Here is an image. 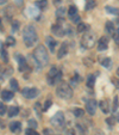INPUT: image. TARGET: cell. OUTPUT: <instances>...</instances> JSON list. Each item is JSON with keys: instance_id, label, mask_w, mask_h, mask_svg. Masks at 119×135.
<instances>
[{"instance_id": "cell-42", "label": "cell", "mask_w": 119, "mask_h": 135, "mask_svg": "<svg viewBox=\"0 0 119 135\" xmlns=\"http://www.w3.org/2000/svg\"><path fill=\"white\" fill-rule=\"evenodd\" d=\"M79 81H80V78H79L77 74H75V76L73 78V83H74V84H77Z\"/></svg>"}, {"instance_id": "cell-47", "label": "cell", "mask_w": 119, "mask_h": 135, "mask_svg": "<svg viewBox=\"0 0 119 135\" xmlns=\"http://www.w3.org/2000/svg\"><path fill=\"white\" fill-rule=\"evenodd\" d=\"M116 121H119V114L116 115Z\"/></svg>"}, {"instance_id": "cell-2", "label": "cell", "mask_w": 119, "mask_h": 135, "mask_svg": "<svg viewBox=\"0 0 119 135\" xmlns=\"http://www.w3.org/2000/svg\"><path fill=\"white\" fill-rule=\"evenodd\" d=\"M23 40H24V43H25L26 47H32L33 44L38 41L37 31H36V28L32 24H28V25L24 28Z\"/></svg>"}, {"instance_id": "cell-23", "label": "cell", "mask_w": 119, "mask_h": 135, "mask_svg": "<svg viewBox=\"0 0 119 135\" xmlns=\"http://www.w3.org/2000/svg\"><path fill=\"white\" fill-rule=\"evenodd\" d=\"M46 42H48V44H49V49H50L51 51L55 50V47H56V44H57L55 40H53L51 37H48L46 38Z\"/></svg>"}, {"instance_id": "cell-44", "label": "cell", "mask_w": 119, "mask_h": 135, "mask_svg": "<svg viewBox=\"0 0 119 135\" xmlns=\"http://www.w3.org/2000/svg\"><path fill=\"white\" fill-rule=\"evenodd\" d=\"M23 3H24V0H14V4L17 6H22L23 5Z\"/></svg>"}, {"instance_id": "cell-14", "label": "cell", "mask_w": 119, "mask_h": 135, "mask_svg": "<svg viewBox=\"0 0 119 135\" xmlns=\"http://www.w3.org/2000/svg\"><path fill=\"white\" fill-rule=\"evenodd\" d=\"M67 53H68V44L63 43L61 46V48H60V50H58V53H57V57H58V59H62V57H63Z\"/></svg>"}, {"instance_id": "cell-25", "label": "cell", "mask_w": 119, "mask_h": 135, "mask_svg": "<svg viewBox=\"0 0 119 135\" xmlns=\"http://www.w3.org/2000/svg\"><path fill=\"white\" fill-rule=\"evenodd\" d=\"M106 31L108 33H111V35H113V32H114V24L112 23V22H107V23H106Z\"/></svg>"}, {"instance_id": "cell-48", "label": "cell", "mask_w": 119, "mask_h": 135, "mask_svg": "<svg viewBox=\"0 0 119 135\" xmlns=\"http://www.w3.org/2000/svg\"><path fill=\"white\" fill-rule=\"evenodd\" d=\"M55 4L56 5H58V4H60V0H55Z\"/></svg>"}, {"instance_id": "cell-8", "label": "cell", "mask_w": 119, "mask_h": 135, "mask_svg": "<svg viewBox=\"0 0 119 135\" xmlns=\"http://www.w3.org/2000/svg\"><path fill=\"white\" fill-rule=\"evenodd\" d=\"M51 32L54 33V35H56L57 37H62V36H64V29L63 26H62V24H54L53 26H51Z\"/></svg>"}, {"instance_id": "cell-4", "label": "cell", "mask_w": 119, "mask_h": 135, "mask_svg": "<svg viewBox=\"0 0 119 135\" xmlns=\"http://www.w3.org/2000/svg\"><path fill=\"white\" fill-rule=\"evenodd\" d=\"M95 40H96L95 33L92 32V31L89 30V31H87L84 36H82V38H81V46L84 47L85 49H91L92 47L95 44Z\"/></svg>"}, {"instance_id": "cell-5", "label": "cell", "mask_w": 119, "mask_h": 135, "mask_svg": "<svg viewBox=\"0 0 119 135\" xmlns=\"http://www.w3.org/2000/svg\"><path fill=\"white\" fill-rule=\"evenodd\" d=\"M62 78V72L60 71V69L57 68L56 66H53L51 67V69L49 71L48 73V83L50 85H54L55 83L60 81Z\"/></svg>"}, {"instance_id": "cell-34", "label": "cell", "mask_w": 119, "mask_h": 135, "mask_svg": "<svg viewBox=\"0 0 119 135\" xmlns=\"http://www.w3.org/2000/svg\"><path fill=\"white\" fill-rule=\"evenodd\" d=\"M19 26H20V23H19L18 21L13 22V23H12V31H13V32H17V31L19 30Z\"/></svg>"}, {"instance_id": "cell-15", "label": "cell", "mask_w": 119, "mask_h": 135, "mask_svg": "<svg viewBox=\"0 0 119 135\" xmlns=\"http://www.w3.org/2000/svg\"><path fill=\"white\" fill-rule=\"evenodd\" d=\"M10 129L12 133H18V132H20L22 129V124L20 122H18V121H15V122H12L10 124Z\"/></svg>"}, {"instance_id": "cell-43", "label": "cell", "mask_w": 119, "mask_h": 135, "mask_svg": "<svg viewBox=\"0 0 119 135\" xmlns=\"http://www.w3.org/2000/svg\"><path fill=\"white\" fill-rule=\"evenodd\" d=\"M44 135H54L51 129H44Z\"/></svg>"}, {"instance_id": "cell-19", "label": "cell", "mask_w": 119, "mask_h": 135, "mask_svg": "<svg viewBox=\"0 0 119 135\" xmlns=\"http://www.w3.org/2000/svg\"><path fill=\"white\" fill-rule=\"evenodd\" d=\"M105 10H106V12L110 13V15L119 16V8H117V7H113V6H106Z\"/></svg>"}, {"instance_id": "cell-45", "label": "cell", "mask_w": 119, "mask_h": 135, "mask_svg": "<svg viewBox=\"0 0 119 135\" xmlns=\"http://www.w3.org/2000/svg\"><path fill=\"white\" fill-rule=\"evenodd\" d=\"M112 81L114 83V84H116V86H117V89H119V81L118 80L116 79V78H113V79H112Z\"/></svg>"}, {"instance_id": "cell-39", "label": "cell", "mask_w": 119, "mask_h": 135, "mask_svg": "<svg viewBox=\"0 0 119 135\" xmlns=\"http://www.w3.org/2000/svg\"><path fill=\"white\" fill-rule=\"evenodd\" d=\"M29 126H30V128H32V129H36V128L38 127L37 122H36L35 120H29Z\"/></svg>"}, {"instance_id": "cell-31", "label": "cell", "mask_w": 119, "mask_h": 135, "mask_svg": "<svg viewBox=\"0 0 119 135\" xmlns=\"http://www.w3.org/2000/svg\"><path fill=\"white\" fill-rule=\"evenodd\" d=\"M68 13H69V16H74V15H76L77 13V8H76V6H69V8H68Z\"/></svg>"}, {"instance_id": "cell-32", "label": "cell", "mask_w": 119, "mask_h": 135, "mask_svg": "<svg viewBox=\"0 0 119 135\" xmlns=\"http://www.w3.org/2000/svg\"><path fill=\"white\" fill-rule=\"evenodd\" d=\"M15 44V41H14V38L13 37H11V36H8L7 37V40H6V46H8V47H13Z\"/></svg>"}, {"instance_id": "cell-11", "label": "cell", "mask_w": 119, "mask_h": 135, "mask_svg": "<svg viewBox=\"0 0 119 135\" xmlns=\"http://www.w3.org/2000/svg\"><path fill=\"white\" fill-rule=\"evenodd\" d=\"M15 60H17L18 65H19V71H25L28 68L26 66V60L22 54H15Z\"/></svg>"}, {"instance_id": "cell-10", "label": "cell", "mask_w": 119, "mask_h": 135, "mask_svg": "<svg viewBox=\"0 0 119 135\" xmlns=\"http://www.w3.org/2000/svg\"><path fill=\"white\" fill-rule=\"evenodd\" d=\"M107 48H108V38L102 36V37H100V40H99V42H98V50L105 51Z\"/></svg>"}, {"instance_id": "cell-6", "label": "cell", "mask_w": 119, "mask_h": 135, "mask_svg": "<svg viewBox=\"0 0 119 135\" xmlns=\"http://www.w3.org/2000/svg\"><path fill=\"white\" fill-rule=\"evenodd\" d=\"M51 124L55 126V127L60 128L64 124V115L62 111H57L51 118Z\"/></svg>"}, {"instance_id": "cell-49", "label": "cell", "mask_w": 119, "mask_h": 135, "mask_svg": "<svg viewBox=\"0 0 119 135\" xmlns=\"http://www.w3.org/2000/svg\"><path fill=\"white\" fill-rule=\"evenodd\" d=\"M117 74H118V75H119V68L117 69Z\"/></svg>"}, {"instance_id": "cell-38", "label": "cell", "mask_w": 119, "mask_h": 135, "mask_svg": "<svg viewBox=\"0 0 119 135\" xmlns=\"http://www.w3.org/2000/svg\"><path fill=\"white\" fill-rule=\"evenodd\" d=\"M5 112H6V107H5V104L0 102V116L5 115Z\"/></svg>"}, {"instance_id": "cell-27", "label": "cell", "mask_w": 119, "mask_h": 135, "mask_svg": "<svg viewBox=\"0 0 119 135\" xmlns=\"http://www.w3.org/2000/svg\"><path fill=\"white\" fill-rule=\"evenodd\" d=\"M94 7H95V1H94V0H88L87 4H86V10L89 11V10H92V8H94Z\"/></svg>"}, {"instance_id": "cell-26", "label": "cell", "mask_w": 119, "mask_h": 135, "mask_svg": "<svg viewBox=\"0 0 119 135\" xmlns=\"http://www.w3.org/2000/svg\"><path fill=\"white\" fill-rule=\"evenodd\" d=\"M0 54H1V59H3L4 62H8V54L6 50L4 49H0Z\"/></svg>"}, {"instance_id": "cell-37", "label": "cell", "mask_w": 119, "mask_h": 135, "mask_svg": "<svg viewBox=\"0 0 119 135\" xmlns=\"http://www.w3.org/2000/svg\"><path fill=\"white\" fill-rule=\"evenodd\" d=\"M25 134L26 135H39L35 129H32V128H28V129L25 130Z\"/></svg>"}, {"instance_id": "cell-30", "label": "cell", "mask_w": 119, "mask_h": 135, "mask_svg": "<svg viewBox=\"0 0 119 135\" xmlns=\"http://www.w3.org/2000/svg\"><path fill=\"white\" fill-rule=\"evenodd\" d=\"M106 122H107V124H108V127H113V126L116 124V117H114V116H110L106 120Z\"/></svg>"}, {"instance_id": "cell-41", "label": "cell", "mask_w": 119, "mask_h": 135, "mask_svg": "<svg viewBox=\"0 0 119 135\" xmlns=\"http://www.w3.org/2000/svg\"><path fill=\"white\" fill-rule=\"evenodd\" d=\"M112 36H113L114 40L118 42L119 41V29H117V31H116V32H113V35H112Z\"/></svg>"}, {"instance_id": "cell-7", "label": "cell", "mask_w": 119, "mask_h": 135, "mask_svg": "<svg viewBox=\"0 0 119 135\" xmlns=\"http://www.w3.org/2000/svg\"><path fill=\"white\" fill-rule=\"evenodd\" d=\"M23 96L28 99H33V98L38 97V94H39V90L36 89V87H25V89L22 91Z\"/></svg>"}, {"instance_id": "cell-3", "label": "cell", "mask_w": 119, "mask_h": 135, "mask_svg": "<svg viewBox=\"0 0 119 135\" xmlns=\"http://www.w3.org/2000/svg\"><path fill=\"white\" fill-rule=\"evenodd\" d=\"M56 93L62 99H69L73 96V90H71V86L68 83H61L56 89Z\"/></svg>"}, {"instance_id": "cell-46", "label": "cell", "mask_w": 119, "mask_h": 135, "mask_svg": "<svg viewBox=\"0 0 119 135\" xmlns=\"http://www.w3.org/2000/svg\"><path fill=\"white\" fill-rule=\"evenodd\" d=\"M6 1H7V0H0V5H4Z\"/></svg>"}, {"instance_id": "cell-33", "label": "cell", "mask_w": 119, "mask_h": 135, "mask_svg": "<svg viewBox=\"0 0 119 135\" xmlns=\"http://www.w3.org/2000/svg\"><path fill=\"white\" fill-rule=\"evenodd\" d=\"M119 108V97L118 96H114L113 98V110L116 111V110H118Z\"/></svg>"}, {"instance_id": "cell-20", "label": "cell", "mask_w": 119, "mask_h": 135, "mask_svg": "<svg viewBox=\"0 0 119 135\" xmlns=\"http://www.w3.org/2000/svg\"><path fill=\"white\" fill-rule=\"evenodd\" d=\"M36 6H37L39 10H44L48 6V0H37L36 1Z\"/></svg>"}, {"instance_id": "cell-35", "label": "cell", "mask_w": 119, "mask_h": 135, "mask_svg": "<svg viewBox=\"0 0 119 135\" xmlns=\"http://www.w3.org/2000/svg\"><path fill=\"white\" fill-rule=\"evenodd\" d=\"M56 15H57L58 18H63V16L66 15V10L63 7H60L57 11H56Z\"/></svg>"}, {"instance_id": "cell-9", "label": "cell", "mask_w": 119, "mask_h": 135, "mask_svg": "<svg viewBox=\"0 0 119 135\" xmlns=\"http://www.w3.org/2000/svg\"><path fill=\"white\" fill-rule=\"evenodd\" d=\"M96 107H98V103L95 102V99H91L87 102L86 104V110L89 115H95L96 112Z\"/></svg>"}, {"instance_id": "cell-21", "label": "cell", "mask_w": 119, "mask_h": 135, "mask_svg": "<svg viewBox=\"0 0 119 135\" xmlns=\"http://www.w3.org/2000/svg\"><path fill=\"white\" fill-rule=\"evenodd\" d=\"M100 64H101L104 67H106L107 69H110L111 66H112V60L110 59V57H104V59L100 61Z\"/></svg>"}, {"instance_id": "cell-24", "label": "cell", "mask_w": 119, "mask_h": 135, "mask_svg": "<svg viewBox=\"0 0 119 135\" xmlns=\"http://www.w3.org/2000/svg\"><path fill=\"white\" fill-rule=\"evenodd\" d=\"M94 84H95V76H94L93 74H91V75H88V78H87V86L93 87Z\"/></svg>"}, {"instance_id": "cell-13", "label": "cell", "mask_w": 119, "mask_h": 135, "mask_svg": "<svg viewBox=\"0 0 119 135\" xmlns=\"http://www.w3.org/2000/svg\"><path fill=\"white\" fill-rule=\"evenodd\" d=\"M1 98H3L5 102H10L13 98V92L8 91V90H4V91L1 92Z\"/></svg>"}, {"instance_id": "cell-40", "label": "cell", "mask_w": 119, "mask_h": 135, "mask_svg": "<svg viewBox=\"0 0 119 135\" xmlns=\"http://www.w3.org/2000/svg\"><path fill=\"white\" fill-rule=\"evenodd\" d=\"M51 104H53V102H51L50 99H48L45 103H44V108H43V111H46V110L49 109V108L51 107Z\"/></svg>"}, {"instance_id": "cell-28", "label": "cell", "mask_w": 119, "mask_h": 135, "mask_svg": "<svg viewBox=\"0 0 119 135\" xmlns=\"http://www.w3.org/2000/svg\"><path fill=\"white\" fill-rule=\"evenodd\" d=\"M70 21H71V23L79 24V23H80V21H81V17L76 13V15H74V16H71V17H70Z\"/></svg>"}, {"instance_id": "cell-1", "label": "cell", "mask_w": 119, "mask_h": 135, "mask_svg": "<svg viewBox=\"0 0 119 135\" xmlns=\"http://www.w3.org/2000/svg\"><path fill=\"white\" fill-rule=\"evenodd\" d=\"M33 59L38 68H43L49 64V54L44 46H38L33 51Z\"/></svg>"}, {"instance_id": "cell-29", "label": "cell", "mask_w": 119, "mask_h": 135, "mask_svg": "<svg viewBox=\"0 0 119 135\" xmlns=\"http://www.w3.org/2000/svg\"><path fill=\"white\" fill-rule=\"evenodd\" d=\"M35 110H36V112H37L38 116L41 117L42 111H43V107H41V104H39V103H36V104H35Z\"/></svg>"}, {"instance_id": "cell-17", "label": "cell", "mask_w": 119, "mask_h": 135, "mask_svg": "<svg viewBox=\"0 0 119 135\" xmlns=\"http://www.w3.org/2000/svg\"><path fill=\"white\" fill-rule=\"evenodd\" d=\"M18 114H19V108L15 107V105L10 107V109H8V117H14Z\"/></svg>"}, {"instance_id": "cell-18", "label": "cell", "mask_w": 119, "mask_h": 135, "mask_svg": "<svg viewBox=\"0 0 119 135\" xmlns=\"http://www.w3.org/2000/svg\"><path fill=\"white\" fill-rule=\"evenodd\" d=\"M13 7L12 6H7V7L4 10V15H5V18L6 19H12L13 17Z\"/></svg>"}, {"instance_id": "cell-12", "label": "cell", "mask_w": 119, "mask_h": 135, "mask_svg": "<svg viewBox=\"0 0 119 135\" xmlns=\"http://www.w3.org/2000/svg\"><path fill=\"white\" fill-rule=\"evenodd\" d=\"M99 107H100V109H101V111L104 112V114H108L110 112V103L107 102L106 99H104V100H101V102L99 103Z\"/></svg>"}, {"instance_id": "cell-22", "label": "cell", "mask_w": 119, "mask_h": 135, "mask_svg": "<svg viewBox=\"0 0 119 135\" xmlns=\"http://www.w3.org/2000/svg\"><path fill=\"white\" fill-rule=\"evenodd\" d=\"M10 86H11V89L13 90V91H18L19 90V84H18V80L17 79H11L10 80Z\"/></svg>"}, {"instance_id": "cell-16", "label": "cell", "mask_w": 119, "mask_h": 135, "mask_svg": "<svg viewBox=\"0 0 119 135\" xmlns=\"http://www.w3.org/2000/svg\"><path fill=\"white\" fill-rule=\"evenodd\" d=\"M89 30H91V28H89L88 24L82 23V22H81V23H79V25H77V31H79L80 33H81V32H85V33H86L87 31H89Z\"/></svg>"}, {"instance_id": "cell-36", "label": "cell", "mask_w": 119, "mask_h": 135, "mask_svg": "<svg viewBox=\"0 0 119 135\" xmlns=\"http://www.w3.org/2000/svg\"><path fill=\"white\" fill-rule=\"evenodd\" d=\"M85 114V111L82 109H75L74 110V115H75L76 117H82Z\"/></svg>"}]
</instances>
